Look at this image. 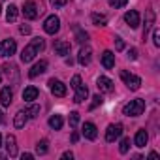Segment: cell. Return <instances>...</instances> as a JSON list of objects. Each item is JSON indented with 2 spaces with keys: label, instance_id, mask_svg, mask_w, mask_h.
<instances>
[{
  "label": "cell",
  "instance_id": "cell-1",
  "mask_svg": "<svg viewBox=\"0 0 160 160\" xmlns=\"http://www.w3.org/2000/svg\"><path fill=\"white\" fill-rule=\"evenodd\" d=\"M43 40L42 38H34L25 49H23V53H21V60L27 64V62H30V60H34L36 58V55H40V51L43 49Z\"/></svg>",
  "mask_w": 160,
  "mask_h": 160
},
{
  "label": "cell",
  "instance_id": "cell-19",
  "mask_svg": "<svg viewBox=\"0 0 160 160\" xmlns=\"http://www.w3.org/2000/svg\"><path fill=\"white\" fill-rule=\"evenodd\" d=\"M102 64H104V68L111 70V68L115 66V55H113L111 51H104V55H102Z\"/></svg>",
  "mask_w": 160,
  "mask_h": 160
},
{
  "label": "cell",
  "instance_id": "cell-9",
  "mask_svg": "<svg viewBox=\"0 0 160 160\" xmlns=\"http://www.w3.org/2000/svg\"><path fill=\"white\" fill-rule=\"evenodd\" d=\"M91 58H92V49H91L89 45H85V47L79 49V55H77V62H79V64L87 66V64L91 62Z\"/></svg>",
  "mask_w": 160,
  "mask_h": 160
},
{
  "label": "cell",
  "instance_id": "cell-15",
  "mask_svg": "<svg viewBox=\"0 0 160 160\" xmlns=\"http://www.w3.org/2000/svg\"><path fill=\"white\" fill-rule=\"evenodd\" d=\"M47 70V60H40V62H36L32 68H30V72H28V77H38L40 73H43Z\"/></svg>",
  "mask_w": 160,
  "mask_h": 160
},
{
  "label": "cell",
  "instance_id": "cell-4",
  "mask_svg": "<svg viewBox=\"0 0 160 160\" xmlns=\"http://www.w3.org/2000/svg\"><path fill=\"white\" fill-rule=\"evenodd\" d=\"M121 77H122L124 85H126L130 91H138V89H139V85H141V79H139L138 75L128 73V72H121Z\"/></svg>",
  "mask_w": 160,
  "mask_h": 160
},
{
  "label": "cell",
  "instance_id": "cell-43",
  "mask_svg": "<svg viewBox=\"0 0 160 160\" xmlns=\"http://www.w3.org/2000/svg\"><path fill=\"white\" fill-rule=\"evenodd\" d=\"M149 158H158V152H154V151H152V152L149 154Z\"/></svg>",
  "mask_w": 160,
  "mask_h": 160
},
{
  "label": "cell",
  "instance_id": "cell-24",
  "mask_svg": "<svg viewBox=\"0 0 160 160\" xmlns=\"http://www.w3.org/2000/svg\"><path fill=\"white\" fill-rule=\"evenodd\" d=\"M2 70H4V72L8 73V77L12 75V77H13V81H17V77H19V73H17V68H15L13 64H4V66H2Z\"/></svg>",
  "mask_w": 160,
  "mask_h": 160
},
{
  "label": "cell",
  "instance_id": "cell-2",
  "mask_svg": "<svg viewBox=\"0 0 160 160\" xmlns=\"http://www.w3.org/2000/svg\"><path fill=\"white\" fill-rule=\"evenodd\" d=\"M143 111H145V100H141V98L130 100V102L124 106V109H122V113H124L126 117H139Z\"/></svg>",
  "mask_w": 160,
  "mask_h": 160
},
{
  "label": "cell",
  "instance_id": "cell-33",
  "mask_svg": "<svg viewBox=\"0 0 160 160\" xmlns=\"http://www.w3.org/2000/svg\"><path fill=\"white\" fill-rule=\"evenodd\" d=\"M27 111H28V117H32V119L40 115V108H38V106H32V108H30V109H27Z\"/></svg>",
  "mask_w": 160,
  "mask_h": 160
},
{
  "label": "cell",
  "instance_id": "cell-34",
  "mask_svg": "<svg viewBox=\"0 0 160 160\" xmlns=\"http://www.w3.org/2000/svg\"><path fill=\"white\" fill-rule=\"evenodd\" d=\"M102 104V98H100V94H96L94 98H92V104H91V109H94V108H98Z\"/></svg>",
  "mask_w": 160,
  "mask_h": 160
},
{
  "label": "cell",
  "instance_id": "cell-28",
  "mask_svg": "<svg viewBox=\"0 0 160 160\" xmlns=\"http://www.w3.org/2000/svg\"><path fill=\"white\" fill-rule=\"evenodd\" d=\"M77 122H79V113H77V111H72V113H70V126L75 128Z\"/></svg>",
  "mask_w": 160,
  "mask_h": 160
},
{
  "label": "cell",
  "instance_id": "cell-27",
  "mask_svg": "<svg viewBox=\"0 0 160 160\" xmlns=\"http://www.w3.org/2000/svg\"><path fill=\"white\" fill-rule=\"evenodd\" d=\"M75 40H77L79 43H87V40H89V34H87L85 30H77V32H75Z\"/></svg>",
  "mask_w": 160,
  "mask_h": 160
},
{
  "label": "cell",
  "instance_id": "cell-26",
  "mask_svg": "<svg viewBox=\"0 0 160 160\" xmlns=\"http://www.w3.org/2000/svg\"><path fill=\"white\" fill-rule=\"evenodd\" d=\"M47 145H49V141H47V139L38 141V145H36V152H38V154H45V152H47V149H49Z\"/></svg>",
  "mask_w": 160,
  "mask_h": 160
},
{
  "label": "cell",
  "instance_id": "cell-32",
  "mask_svg": "<svg viewBox=\"0 0 160 160\" xmlns=\"http://www.w3.org/2000/svg\"><path fill=\"white\" fill-rule=\"evenodd\" d=\"M152 42H154L156 47H160V32H158V28L152 30Z\"/></svg>",
  "mask_w": 160,
  "mask_h": 160
},
{
  "label": "cell",
  "instance_id": "cell-8",
  "mask_svg": "<svg viewBox=\"0 0 160 160\" xmlns=\"http://www.w3.org/2000/svg\"><path fill=\"white\" fill-rule=\"evenodd\" d=\"M49 89H51V92H53L55 96H58V98L66 96V85H64L62 81H58V79H51V81H49Z\"/></svg>",
  "mask_w": 160,
  "mask_h": 160
},
{
  "label": "cell",
  "instance_id": "cell-12",
  "mask_svg": "<svg viewBox=\"0 0 160 160\" xmlns=\"http://www.w3.org/2000/svg\"><path fill=\"white\" fill-rule=\"evenodd\" d=\"M70 49H72L70 42H66V40H57V42H55V53H57V55L66 57V55H70Z\"/></svg>",
  "mask_w": 160,
  "mask_h": 160
},
{
  "label": "cell",
  "instance_id": "cell-6",
  "mask_svg": "<svg viewBox=\"0 0 160 160\" xmlns=\"http://www.w3.org/2000/svg\"><path fill=\"white\" fill-rule=\"evenodd\" d=\"M17 49V43L15 40H4L0 42V57H12Z\"/></svg>",
  "mask_w": 160,
  "mask_h": 160
},
{
  "label": "cell",
  "instance_id": "cell-36",
  "mask_svg": "<svg viewBox=\"0 0 160 160\" xmlns=\"http://www.w3.org/2000/svg\"><path fill=\"white\" fill-rule=\"evenodd\" d=\"M66 4V0H51V6L53 8H62Z\"/></svg>",
  "mask_w": 160,
  "mask_h": 160
},
{
  "label": "cell",
  "instance_id": "cell-21",
  "mask_svg": "<svg viewBox=\"0 0 160 160\" xmlns=\"http://www.w3.org/2000/svg\"><path fill=\"white\" fill-rule=\"evenodd\" d=\"M147 139H149V136H147V132L141 128V130H138V134H136V138H134V143H136V147H145L147 145Z\"/></svg>",
  "mask_w": 160,
  "mask_h": 160
},
{
  "label": "cell",
  "instance_id": "cell-40",
  "mask_svg": "<svg viewBox=\"0 0 160 160\" xmlns=\"http://www.w3.org/2000/svg\"><path fill=\"white\" fill-rule=\"evenodd\" d=\"M21 158H23V160H32V158H34V154H30V152H25Z\"/></svg>",
  "mask_w": 160,
  "mask_h": 160
},
{
  "label": "cell",
  "instance_id": "cell-46",
  "mask_svg": "<svg viewBox=\"0 0 160 160\" xmlns=\"http://www.w3.org/2000/svg\"><path fill=\"white\" fill-rule=\"evenodd\" d=\"M0 81H2V73H0Z\"/></svg>",
  "mask_w": 160,
  "mask_h": 160
},
{
  "label": "cell",
  "instance_id": "cell-25",
  "mask_svg": "<svg viewBox=\"0 0 160 160\" xmlns=\"http://www.w3.org/2000/svg\"><path fill=\"white\" fill-rule=\"evenodd\" d=\"M91 17H92V23H94L96 27H104V25L108 23V17H106V15H98V13H92Z\"/></svg>",
  "mask_w": 160,
  "mask_h": 160
},
{
  "label": "cell",
  "instance_id": "cell-35",
  "mask_svg": "<svg viewBox=\"0 0 160 160\" xmlns=\"http://www.w3.org/2000/svg\"><path fill=\"white\" fill-rule=\"evenodd\" d=\"M77 85H81V77H79V75H73V77H72V89H75Z\"/></svg>",
  "mask_w": 160,
  "mask_h": 160
},
{
  "label": "cell",
  "instance_id": "cell-17",
  "mask_svg": "<svg viewBox=\"0 0 160 160\" xmlns=\"http://www.w3.org/2000/svg\"><path fill=\"white\" fill-rule=\"evenodd\" d=\"M6 151L12 158L17 156V141H15V136H12V134L6 138Z\"/></svg>",
  "mask_w": 160,
  "mask_h": 160
},
{
  "label": "cell",
  "instance_id": "cell-3",
  "mask_svg": "<svg viewBox=\"0 0 160 160\" xmlns=\"http://www.w3.org/2000/svg\"><path fill=\"white\" fill-rule=\"evenodd\" d=\"M42 12V6L38 4V0H28V2H25L23 6V15L27 19H36Z\"/></svg>",
  "mask_w": 160,
  "mask_h": 160
},
{
  "label": "cell",
  "instance_id": "cell-13",
  "mask_svg": "<svg viewBox=\"0 0 160 160\" xmlns=\"http://www.w3.org/2000/svg\"><path fill=\"white\" fill-rule=\"evenodd\" d=\"M73 91H75V98H73L75 104H83V102L87 100V96H89V89H87L83 83H81V85H77Z\"/></svg>",
  "mask_w": 160,
  "mask_h": 160
},
{
  "label": "cell",
  "instance_id": "cell-5",
  "mask_svg": "<svg viewBox=\"0 0 160 160\" xmlns=\"http://www.w3.org/2000/svg\"><path fill=\"white\" fill-rule=\"evenodd\" d=\"M58 28H60V19H58L57 15H49V17L45 19V23H43V30H45L47 34H57Z\"/></svg>",
  "mask_w": 160,
  "mask_h": 160
},
{
  "label": "cell",
  "instance_id": "cell-47",
  "mask_svg": "<svg viewBox=\"0 0 160 160\" xmlns=\"http://www.w3.org/2000/svg\"><path fill=\"white\" fill-rule=\"evenodd\" d=\"M0 13H2V8H0Z\"/></svg>",
  "mask_w": 160,
  "mask_h": 160
},
{
  "label": "cell",
  "instance_id": "cell-16",
  "mask_svg": "<svg viewBox=\"0 0 160 160\" xmlns=\"http://www.w3.org/2000/svg\"><path fill=\"white\" fill-rule=\"evenodd\" d=\"M81 134H83L87 139H96V136H98V132H96V126H94L92 122H85V124H83V130H81Z\"/></svg>",
  "mask_w": 160,
  "mask_h": 160
},
{
  "label": "cell",
  "instance_id": "cell-20",
  "mask_svg": "<svg viewBox=\"0 0 160 160\" xmlns=\"http://www.w3.org/2000/svg\"><path fill=\"white\" fill-rule=\"evenodd\" d=\"M36 98H38V89H36V87L30 85V87H27V89L23 91V100H25V102H34Z\"/></svg>",
  "mask_w": 160,
  "mask_h": 160
},
{
  "label": "cell",
  "instance_id": "cell-44",
  "mask_svg": "<svg viewBox=\"0 0 160 160\" xmlns=\"http://www.w3.org/2000/svg\"><path fill=\"white\" fill-rule=\"evenodd\" d=\"M4 122V113H2V109H0V124Z\"/></svg>",
  "mask_w": 160,
  "mask_h": 160
},
{
  "label": "cell",
  "instance_id": "cell-14",
  "mask_svg": "<svg viewBox=\"0 0 160 160\" xmlns=\"http://www.w3.org/2000/svg\"><path fill=\"white\" fill-rule=\"evenodd\" d=\"M12 100H13V91L10 87H4L2 91H0V104H2L4 108H10Z\"/></svg>",
  "mask_w": 160,
  "mask_h": 160
},
{
  "label": "cell",
  "instance_id": "cell-11",
  "mask_svg": "<svg viewBox=\"0 0 160 160\" xmlns=\"http://www.w3.org/2000/svg\"><path fill=\"white\" fill-rule=\"evenodd\" d=\"M124 21H126V25L130 28H138L139 27V13L136 10H130V12L124 13Z\"/></svg>",
  "mask_w": 160,
  "mask_h": 160
},
{
  "label": "cell",
  "instance_id": "cell-30",
  "mask_svg": "<svg viewBox=\"0 0 160 160\" xmlns=\"http://www.w3.org/2000/svg\"><path fill=\"white\" fill-rule=\"evenodd\" d=\"M128 0H109V6L111 8H124Z\"/></svg>",
  "mask_w": 160,
  "mask_h": 160
},
{
  "label": "cell",
  "instance_id": "cell-45",
  "mask_svg": "<svg viewBox=\"0 0 160 160\" xmlns=\"http://www.w3.org/2000/svg\"><path fill=\"white\" fill-rule=\"evenodd\" d=\"M0 147H2V136H0Z\"/></svg>",
  "mask_w": 160,
  "mask_h": 160
},
{
  "label": "cell",
  "instance_id": "cell-31",
  "mask_svg": "<svg viewBox=\"0 0 160 160\" xmlns=\"http://www.w3.org/2000/svg\"><path fill=\"white\" fill-rule=\"evenodd\" d=\"M152 23H154V15H152V12H147V23H145V32L152 27Z\"/></svg>",
  "mask_w": 160,
  "mask_h": 160
},
{
  "label": "cell",
  "instance_id": "cell-41",
  "mask_svg": "<svg viewBox=\"0 0 160 160\" xmlns=\"http://www.w3.org/2000/svg\"><path fill=\"white\" fill-rule=\"evenodd\" d=\"M72 156H73V154H72V152H70V151H66V152H64V154H62V158H72Z\"/></svg>",
  "mask_w": 160,
  "mask_h": 160
},
{
  "label": "cell",
  "instance_id": "cell-22",
  "mask_svg": "<svg viewBox=\"0 0 160 160\" xmlns=\"http://www.w3.org/2000/svg\"><path fill=\"white\" fill-rule=\"evenodd\" d=\"M62 122H64V121H62L60 115H51V117H49V126H51L53 130H60V128H62Z\"/></svg>",
  "mask_w": 160,
  "mask_h": 160
},
{
  "label": "cell",
  "instance_id": "cell-7",
  "mask_svg": "<svg viewBox=\"0 0 160 160\" xmlns=\"http://www.w3.org/2000/svg\"><path fill=\"white\" fill-rule=\"evenodd\" d=\"M122 134V124H109L108 126V132H106V139L109 143H113L115 139H119Z\"/></svg>",
  "mask_w": 160,
  "mask_h": 160
},
{
  "label": "cell",
  "instance_id": "cell-38",
  "mask_svg": "<svg viewBox=\"0 0 160 160\" xmlns=\"http://www.w3.org/2000/svg\"><path fill=\"white\" fill-rule=\"evenodd\" d=\"M19 32H21V34H30V27H28V25H21V27H19Z\"/></svg>",
  "mask_w": 160,
  "mask_h": 160
},
{
  "label": "cell",
  "instance_id": "cell-42",
  "mask_svg": "<svg viewBox=\"0 0 160 160\" xmlns=\"http://www.w3.org/2000/svg\"><path fill=\"white\" fill-rule=\"evenodd\" d=\"M77 139H79V136H77V134H75V132H73V134H72V141H73V143H75V141H77Z\"/></svg>",
  "mask_w": 160,
  "mask_h": 160
},
{
  "label": "cell",
  "instance_id": "cell-39",
  "mask_svg": "<svg viewBox=\"0 0 160 160\" xmlns=\"http://www.w3.org/2000/svg\"><path fill=\"white\" fill-rule=\"evenodd\" d=\"M128 58H130V60H136V58H138V49H130V51H128Z\"/></svg>",
  "mask_w": 160,
  "mask_h": 160
},
{
  "label": "cell",
  "instance_id": "cell-10",
  "mask_svg": "<svg viewBox=\"0 0 160 160\" xmlns=\"http://www.w3.org/2000/svg\"><path fill=\"white\" fill-rule=\"evenodd\" d=\"M96 87H98L100 92H111L113 91V81L109 77H106V75H100L98 81H96Z\"/></svg>",
  "mask_w": 160,
  "mask_h": 160
},
{
  "label": "cell",
  "instance_id": "cell-29",
  "mask_svg": "<svg viewBox=\"0 0 160 160\" xmlns=\"http://www.w3.org/2000/svg\"><path fill=\"white\" fill-rule=\"evenodd\" d=\"M128 149H130V139H128V138H124V139L121 141V147H119V151L124 154V152H128Z\"/></svg>",
  "mask_w": 160,
  "mask_h": 160
},
{
  "label": "cell",
  "instance_id": "cell-18",
  "mask_svg": "<svg viewBox=\"0 0 160 160\" xmlns=\"http://www.w3.org/2000/svg\"><path fill=\"white\" fill-rule=\"evenodd\" d=\"M27 121H28V111H27V109H21V111L15 115L13 124H15V128H23V126L27 124Z\"/></svg>",
  "mask_w": 160,
  "mask_h": 160
},
{
  "label": "cell",
  "instance_id": "cell-23",
  "mask_svg": "<svg viewBox=\"0 0 160 160\" xmlns=\"http://www.w3.org/2000/svg\"><path fill=\"white\" fill-rule=\"evenodd\" d=\"M17 13H19L17 6L10 4V6H8V12H6V19H8V23H13V21L17 19Z\"/></svg>",
  "mask_w": 160,
  "mask_h": 160
},
{
  "label": "cell",
  "instance_id": "cell-37",
  "mask_svg": "<svg viewBox=\"0 0 160 160\" xmlns=\"http://www.w3.org/2000/svg\"><path fill=\"white\" fill-rule=\"evenodd\" d=\"M115 47H117V51H122L124 49V42L121 38H115Z\"/></svg>",
  "mask_w": 160,
  "mask_h": 160
}]
</instances>
